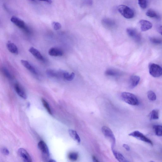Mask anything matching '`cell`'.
<instances>
[{
	"instance_id": "1",
	"label": "cell",
	"mask_w": 162,
	"mask_h": 162,
	"mask_svg": "<svg viewBox=\"0 0 162 162\" xmlns=\"http://www.w3.org/2000/svg\"><path fill=\"white\" fill-rule=\"evenodd\" d=\"M122 99L127 104L132 105H138L139 101L137 97L132 93L123 92L121 94Z\"/></svg>"
},
{
	"instance_id": "2",
	"label": "cell",
	"mask_w": 162,
	"mask_h": 162,
	"mask_svg": "<svg viewBox=\"0 0 162 162\" xmlns=\"http://www.w3.org/2000/svg\"><path fill=\"white\" fill-rule=\"evenodd\" d=\"M118 9L120 13L126 18H132L134 16V12L133 10L126 5H119L118 7Z\"/></svg>"
},
{
	"instance_id": "3",
	"label": "cell",
	"mask_w": 162,
	"mask_h": 162,
	"mask_svg": "<svg viewBox=\"0 0 162 162\" xmlns=\"http://www.w3.org/2000/svg\"><path fill=\"white\" fill-rule=\"evenodd\" d=\"M103 134L109 140L111 143V149H114L116 145V138L112 131L109 127L104 126L102 128Z\"/></svg>"
},
{
	"instance_id": "4",
	"label": "cell",
	"mask_w": 162,
	"mask_h": 162,
	"mask_svg": "<svg viewBox=\"0 0 162 162\" xmlns=\"http://www.w3.org/2000/svg\"><path fill=\"white\" fill-rule=\"evenodd\" d=\"M149 72L153 77L156 78L162 75V68L158 64L151 63L149 66Z\"/></svg>"
},
{
	"instance_id": "5",
	"label": "cell",
	"mask_w": 162,
	"mask_h": 162,
	"mask_svg": "<svg viewBox=\"0 0 162 162\" xmlns=\"http://www.w3.org/2000/svg\"><path fill=\"white\" fill-rule=\"evenodd\" d=\"M11 21L19 28L23 30L27 33H30V30L25 22L20 18L16 16H13L11 19Z\"/></svg>"
},
{
	"instance_id": "6",
	"label": "cell",
	"mask_w": 162,
	"mask_h": 162,
	"mask_svg": "<svg viewBox=\"0 0 162 162\" xmlns=\"http://www.w3.org/2000/svg\"><path fill=\"white\" fill-rule=\"evenodd\" d=\"M130 136H132L135 138L139 140L143 141L146 143L150 144L151 146H153V144L152 142L150 139L145 136L144 134L138 130L134 131V132L130 133L128 134Z\"/></svg>"
},
{
	"instance_id": "7",
	"label": "cell",
	"mask_w": 162,
	"mask_h": 162,
	"mask_svg": "<svg viewBox=\"0 0 162 162\" xmlns=\"http://www.w3.org/2000/svg\"><path fill=\"white\" fill-rule=\"evenodd\" d=\"M126 31L128 35L136 42L139 43L141 41V35L137 30L133 28H128Z\"/></svg>"
},
{
	"instance_id": "8",
	"label": "cell",
	"mask_w": 162,
	"mask_h": 162,
	"mask_svg": "<svg viewBox=\"0 0 162 162\" xmlns=\"http://www.w3.org/2000/svg\"><path fill=\"white\" fill-rule=\"evenodd\" d=\"M38 146L42 154L43 157L47 159L49 157V152L48 147L44 141H41L39 142Z\"/></svg>"
},
{
	"instance_id": "9",
	"label": "cell",
	"mask_w": 162,
	"mask_h": 162,
	"mask_svg": "<svg viewBox=\"0 0 162 162\" xmlns=\"http://www.w3.org/2000/svg\"><path fill=\"white\" fill-rule=\"evenodd\" d=\"M102 24L106 29L112 30L115 28L116 24L115 21L111 19L105 18L102 19Z\"/></svg>"
},
{
	"instance_id": "10",
	"label": "cell",
	"mask_w": 162,
	"mask_h": 162,
	"mask_svg": "<svg viewBox=\"0 0 162 162\" xmlns=\"http://www.w3.org/2000/svg\"><path fill=\"white\" fill-rule=\"evenodd\" d=\"M18 153L20 157L24 162H30L32 161V159L29 153L23 148L19 149L18 151Z\"/></svg>"
},
{
	"instance_id": "11",
	"label": "cell",
	"mask_w": 162,
	"mask_h": 162,
	"mask_svg": "<svg viewBox=\"0 0 162 162\" xmlns=\"http://www.w3.org/2000/svg\"><path fill=\"white\" fill-rule=\"evenodd\" d=\"M140 25L141 30L142 32L146 31L151 29L153 27V24L151 22L145 20H141L139 21Z\"/></svg>"
},
{
	"instance_id": "12",
	"label": "cell",
	"mask_w": 162,
	"mask_h": 162,
	"mask_svg": "<svg viewBox=\"0 0 162 162\" xmlns=\"http://www.w3.org/2000/svg\"><path fill=\"white\" fill-rule=\"evenodd\" d=\"M15 90L16 93L22 98L26 99L27 98L26 94L20 85L18 83H16L14 85Z\"/></svg>"
},
{
	"instance_id": "13",
	"label": "cell",
	"mask_w": 162,
	"mask_h": 162,
	"mask_svg": "<svg viewBox=\"0 0 162 162\" xmlns=\"http://www.w3.org/2000/svg\"><path fill=\"white\" fill-rule=\"evenodd\" d=\"M21 63L22 65L28 70L32 74L35 75H38V72L37 70L28 61L23 60H21Z\"/></svg>"
},
{
	"instance_id": "14",
	"label": "cell",
	"mask_w": 162,
	"mask_h": 162,
	"mask_svg": "<svg viewBox=\"0 0 162 162\" xmlns=\"http://www.w3.org/2000/svg\"><path fill=\"white\" fill-rule=\"evenodd\" d=\"M140 80V77L136 75L131 76L129 80V88L131 89L134 88L138 84Z\"/></svg>"
},
{
	"instance_id": "15",
	"label": "cell",
	"mask_w": 162,
	"mask_h": 162,
	"mask_svg": "<svg viewBox=\"0 0 162 162\" xmlns=\"http://www.w3.org/2000/svg\"><path fill=\"white\" fill-rule=\"evenodd\" d=\"M63 72H58L52 69H48L46 71L48 76L52 78L63 77Z\"/></svg>"
},
{
	"instance_id": "16",
	"label": "cell",
	"mask_w": 162,
	"mask_h": 162,
	"mask_svg": "<svg viewBox=\"0 0 162 162\" xmlns=\"http://www.w3.org/2000/svg\"><path fill=\"white\" fill-rule=\"evenodd\" d=\"M48 53L50 55L53 57H61L63 55V52L62 50L55 47L50 49Z\"/></svg>"
},
{
	"instance_id": "17",
	"label": "cell",
	"mask_w": 162,
	"mask_h": 162,
	"mask_svg": "<svg viewBox=\"0 0 162 162\" xmlns=\"http://www.w3.org/2000/svg\"><path fill=\"white\" fill-rule=\"evenodd\" d=\"M29 52L37 59L42 61L44 60V58L38 50L34 47H31L29 49Z\"/></svg>"
},
{
	"instance_id": "18",
	"label": "cell",
	"mask_w": 162,
	"mask_h": 162,
	"mask_svg": "<svg viewBox=\"0 0 162 162\" xmlns=\"http://www.w3.org/2000/svg\"><path fill=\"white\" fill-rule=\"evenodd\" d=\"M7 47L8 51L13 54L16 55L18 54V47L15 44L11 41H8L7 44Z\"/></svg>"
},
{
	"instance_id": "19",
	"label": "cell",
	"mask_w": 162,
	"mask_h": 162,
	"mask_svg": "<svg viewBox=\"0 0 162 162\" xmlns=\"http://www.w3.org/2000/svg\"><path fill=\"white\" fill-rule=\"evenodd\" d=\"M111 149L114 155L115 156L117 160L118 161L121 162H126L128 161L121 153L116 151L114 149Z\"/></svg>"
},
{
	"instance_id": "20",
	"label": "cell",
	"mask_w": 162,
	"mask_h": 162,
	"mask_svg": "<svg viewBox=\"0 0 162 162\" xmlns=\"http://www.w3.org/2000/svg\"><path fill=\"white\" fill-rule=\"evenodd\" d=\"M105 74L108 76H118L122 74V72L117 70L109 69L105 72Z\"/></svg>"
},
{
	"instance_id": "21",
	"label": "cell",
	"mask_w": 162,
	"mask_h": 162,
	"mask_svg": "<svg viewBox=\"0 0 162 162\" xmlns=\"http://www.w3.org/2000/svg\"><path fill=\"white\" fill-rule=\"evenodd\" d=\"M146 15L151 18L157 19H160L161 18L160 15L155 11L151 9L148 10L146 13Z\"/></svg>"
},
{
	"instance_id": "22",
	"label": "cell",
	"mask_w": 162,
	"mask_h": 162,
	"mask_svg": "<svg viewBox=\"0 0 162 162\" xmlns=\"http://www.w3.org/2000/svg\"><path fill=\"white\" fill-rule=\"evenodd\" d=\"M68 132L70 136L74 141H76L78 143H80V139L76 131L72 130H69Z\"/></svg>"
},
{
	"instance_id": "23",
	"label": "cell",
	"mask_w": 162,
	"mask_h": 162,
	"mask_svg": "<svg viewBox=\"0 0 162 162\" xmlns=\"http://www.w3.org/2000/svg\"><path fill=\"white\" fill-rule=\"evenodd\" d=\"M153 128L155 135L159 136H162V126L155 125L153 126Z\"/></svg>"
},
{
	"instance_id": "24",
	"label": "cell",
	"mask_w": 162,
	"mask_h": 162,
	"mask_svg": "<svg viewBox=\"0 0 162 162\" xmlns=\"http://www.w3.org/2000/svg\"><path fill=\"white\" fill-rule=\"evenodd\" d=\"M150 119L151 120H156L159 119V111L157 109L152 110L149 114Z\"/></svg>"
},
{
	"instance_id": "25",
	"label": "cell",
	"mask_w": 162,
	"mask_h": 162,
	"mask_svg": "<svg viewBox=\"0 0 162 162\" xmlns=\"http://www.w3.org/2000/svg\"><path fill=\"white\" fill-rule=\"evenodd\" d=\"M75 77V74L72 72L70 74L68 72H63V78L64 79L68 81H71L73 80Z\"/></svg>"
},
{
	"instance_id": "26",
	"label": "cell",
	"mask_w": 162,
	"mask_h": 162,
	"mask_svg": "<svg viewBox=\"0 0 162 162\" xmlns=\"http://www.w3.org/2000/svg\"><path fill=\"white\" fill-rule=\"evenodd\" d=\"M147 96L148 98L151 101H154L156 99V96L154 92L152 91H149L148 92Z\"/></svg>"
},
{
	"instance_id": "27",
	"label": "cell",
	"mask_w": 162,
	"mask_h": 162,
	"mask_svg": "<svg viewBox=\"0 0 162 162\" xmlns=\"http://www.w3.org/2000/svg\"><path fill=\"white\" fill-rule=\"evenodd\" d=\"M41 101L44 107L45 108L47 112L51 115H52V111L51 108H50L49 103L43 99H42Z\"/></svg>"
},
{
	"instance_id": "28",
	"label": "cell",
	"mask_w": 162,
	"mask_h": 162,
	"mask_svg": "<svg viewBox=\"0 0 162 162\" xmlns=\"http://www.w3.org/2000/svg\"><path fill=\"white\" fill-rule=\"evenodd\" d=\"M68 157L70 160L75 161L77 160L78 157V153L76 152H71L68 155Z\"/></svg>"
},
{
	"instance_id": "29",
	"label": "cell",
	"mask_w": 162,
	"mask_h": 162,
	"mask_svg": "<svg viewBox=\"0 0 162 162\" xmlns=\"http://www.w3.org/2000/svg\"><path fill=\"white\" fill-rule=\"evenodd\" d=\"M2 71L3 73L8 79H12L13 77L12 75L11 74L10 72L5 67H2Z\"/></svg>"
},
{
	"instance_id": "30",
	"label": "cell",
	"mask_w": 162,
	"mask_h": 162,
	"mask_svg": "<svg viewBox=\"0 0 162 162\" xmlns=\"http://www.w3.org/2000/svg\"><path fill=\"white\" fill-rule=\"evenodd\" d=\"M138 4L140 7L143 9H146L147 7V0H138Z\"/></svg>"
},
{
	"instance_id": "31",
	"label": "cell",
	"mask_w": 162,
	"mask_h": 162,
	"mask_svg": "<svg viewBox=\"0 0 162 162\" xmlns=\"http://www.w3.org/2000/svg\"><path fill=\"white\" fill-rule=\"evenodd\" d=\"M150 40L152 43L155 44H160L162 43V40L159 38H150Z\"/></svg>"
},
{
	"instance_id": "32",
	"label": "cell",
	"mask_w": 162,
	"mask_h": 162,
	"mask_svg": "<svg viewBox=\"0 0 162 162\" xmlns=\"http://www.w3.org/2000/svg\"><path fill=\"white\" fill-rule=\"evenodd\" d=\"M52 26L54 29L56 30H60L61 27V24L56 22H53Z\"/></svg>"
},
{
	"instance_id": "33",
	"label": "cell",
	"mask_w": 162,
	"mask_h": 162,
	"mask_svg": "<svg viewBox=\"0 0 162 162\" xmlns=\"http://www.w3.org/2000/svg\"><path fill=\"white\" fill-rule=\"evenodd\" d=\"M2 152L5 155H8L9 154V151L6 148H4L2 149Z\"/></svg>"
},
{
	"instance_id": "34",
	"label": "cell",
	"mask_w": 162,
	"mask_h": 162,
	"mask_svg": "<svg viewBox=\"0 0 162 162\" xmlns=\"http://www.w3.org/2000/svg\"><path fill=\"white\" fill-rule=\"evenodd\" d=\"M85 3L87 5H91L93 3V1L92 0H86Z\"/></svg>"
},
{
	"instance_id": "35",
	"label": "cell",
	"mask_w": 162,
	"mask_h": 162,
	"mask_svg": "<svg viewBox=\"0 0 162 162\" xmlns=\"http://www.w3.org/2000/svg\"><path fill=\"white\" fill-rule=\"evenodd\" d=\"M123 147L127 151H129L130 150V148L128 145L126 144H124L123 145Z\"/></svg>"
},
{
	"instance_id": "36",
	"label": "cell",
	"mask_w": 162,
	"mask_h": 162,
	"mask_svg": "<svg viewBox=\"0 0 162 162\" xmlns=\"http://www.w3.org/2000/svg\"><path fill=\"white\" fill-rule=\"evenodd\" d=\"M158 31L162 36V26H159L158 28Z\"/></svg>"
},
{
	"instance_id": "37",
	"label": "cell",
	"mask_w": 162,
	"mask_h": 162,
	"mask_svg": "<svg viewBox=\"0 0 162 162\" xmlns=\"http://www.w3.org/2000/svg\"><path fill=\"white\" fill-rule=\"evenodd\" d=\"M39 1L47 2V3L51 4L52 3V0H39Z\"/></svg>"
},
{
	"instance_id": "38",
	"label": "cell",
	"mask_w": 162,
	"mask_h": 162,
	"mask_svg": "<svg viewBox=\"0 0 162 162\" xmlns=\"http://www.w3.org/2000/svg\"><path fill=\"white\" fill-rule=\"evenodd\" d=\"M93 160H94V161L95 162H98L99 161L97 160V158L95 157V156H93Z\"/></svg>"
},
{
	"instance_id": "39",
	"label": "cell",
	"mask_w": 162,
	"mask_h": 162,
	"mask_svg": "<svg viewBox=\"0 0 162 162\" xmlns=\"http://www.w3.org/2000/svg\"><path fill=\"white\" fill-rule=\"evenodd\" d=\"M48 161L53 162H55L56 161L54 160H52V159H51V160H50Z\"/></svg>"
},
{
	"instance_id": "40",
	"label": "cell",
	"mask_w": 162,
	"mask_h": 162,
	"mask_svg": "<svg viewBox=\"0 0 162 162\" xmlns=\"http://www.w3.org/2000/svg\"><path fill=\"white\" fill-rule=\"evenodd\" d=\"M30 1H35V0H30Z\"/></svg>"
}]
</instances>
